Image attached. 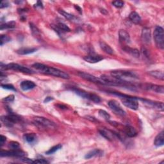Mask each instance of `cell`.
<instances>
[{
    "instance_id": "cell-1",
    "label": "cell",
    "mask_w": 164,
    "mask_h": 164,
    "mask_svg": "<svg viewBox=\"0 0 164 164\" xmlns=\"http://www.w3.org/2000/svg\"><path fill=\"white\" fill-rule=\"evenodd\" d=\"M32 67L35 69L39 71L42 73L53 76L55 77H58V78H61L65 80L70 78L69 75L67 73H65V72L61 71L59 69L55 68V67H48L44 64H42L41 63L33 64Z\"/></svg>"
},
{
    "instance_id": "cell-2",
    "label": "cell",
    "mask_w": 164,
    "mask_h": 164,
    "mask_svg": "<svg viewBox=\"0 0 164 164\" xmlns=\"http://www.w3.org/2000/svg\"><path fill=\"white\" fill-rule=\"evenodd\" d=\"M111 76L115 78L126 81L127 79H138V76L132 71L126 70H115L111 72Z\"/></svg>"
},
{
    "instance_id": "cell-3",
    "label": "cell",
    "mask_w": 164,
    "mask_h": 164,
    "mask_svg": "<svg viewBox=\"0 0 164 164\" xmlns=\"http://www.w3.org/2000/svg\"><path fill=\"white\" fill-rule=\"evenodd\" d=\"M1 69L2 70H8V69H11L14 71H16L21 72V73H25V74H33V72L28 67H24L23 65H19L18 64L16 63H11L8 64L7 65L3 64L2 62L1 63Z\"/></svg>"
},
{
    "instance_id": "cell-4",
    "label": "cell",
    "mask_w": 164,
    "mask_h": 164,
    "mask_svg": "<svg viewBox=\"0 0 164 164\" xmlns=\"http://www.w3.org/2000/svg\"><path fill=\"white\" fill-rule=\"evenodd\" d=\"M72 90H73L77 95L80 96V97L85 99H89L96 103H98L101 101V98L99 96L96 95V94L90 93H89V92H87L78 88H73Z\"/></svg>"
},
{
    "instance_id": "cell-5",
    "label": "cell",
    "mask_w": 164,
    "mask_h": 164,
    "mask_svg": "<svg viewBox=\"0 0 164 164\" xmlns=\"http://www.w3.org/2000/svg\"><path fill=\"white\" fill-rule=\"evenodd\" d=\"M154 40L156 46L163 50L164 48V31L162 27L156 26L153 33Z\"/></svg>"
},
{
    "instance_id": "cell-6",
    "label": "cell",
    "mask_w": 164,
    "mask_h": 164,
    "mask_svg": "<svg viewBox=\"0 0 164 164\" xmlns=\"http://www.w3.org/2000/svg\"><path fill=\"white\" fill-rule=\"evenodd\" d=\"M1 120L6 126L11 128L13 127L15 124L20 123L21 121V118L16 114L10 112L8 115L2 116Z\"/></svg>"
},
{
    "instance_id": "cell-7",
    "label": "cell",
    "mask_w": 164,
    "mask_h": 164,
    "mask_svg": "<svg viewBox=\"0 0 164 164\" xmlns=\"http://www.w3.org/2000/svg\"><path fill=\"white\" fill-rule=\"evenodd\" d=\"M122 98V103L127 108L133 110H137L138 108V103L137 100L138 98H136L132 96L123 94L120 96Z\"/></svg>"
},
{
    "instance_id": "cell-8",
    "label": "cell",
    "mask_w": 164,
    "mask_h": 164,
    "mask_svg": "<svg viewBox=\"0 0 164 164\" xmlns=\"http://www.w3.org/2000/svg\"><path fill=\"white\" fill-rule=\"evenodd\" d=\"M78 75L81 77V78H83L87 81H89L90 82H93V83L98 84L100 85H108V84L107 82L101 79L100 78H98L93 74H90L89 73H85V72H78Z\"/></svg>"
},
{
    "instance_id": "cell-9",
    "label": "cell",
    "mask_w": 164,
    "mask_h": 164,
    "mask_svg": "<svg viewBox=\"0 0 164 164\" xmlns=\"http://www.w3.org/2000/svg\"><path fill=\"white\" fill-rule=\"evenodd\" d=\"M108 105L109 107L112 111H114L115 114H116L120 116H124L126 115V112L120 107V104L115 100H110L108 101Z\"/></svg>"
},
{
    "instance_id": "cell-10",
    "label": "cell",
    "mask_w": 164,
    "mask_h": 164,
    "mask_svg": "<svg viewBox=\"0 0 164 164\" xmlns=\"http://www.w3.org/2000/svg\"><path fill=\"white\" fill-rule=\"evenodd\" d=\"M26 153L20 150V149H11L9 151L1 150L0 152V156H14V157H23L25 156Z\"/></svg>"
},
{
    "instance_id": "cell-11",
    "label": "cell",
    "mask_w": 164,
    "mask_h": 164,
    "mask_svg": "<svg viewBox=\"0 0 164 164\" xmlns=\"http://www.w3.org/2000/svg\"><path fill=\"white\" fill-rule=\"evenodd\" d=\"M99 132L103 137H105L106 139L108 140V141H113V140L115 138H119L120 139V137H119L118 134L105 128H100L99 129Z\"/></svg>"
},
{
    "instance_id": "cell-12",
    "label": "cell",
    "mask_w": 164,
    "mask_h": 164,
    "mask_svg": "<svg viewBox=\"0 0 164 164\" xmlns=\"http://www.w3.org/2000/svg\"><path fill=\"white\" fill-rule=\"evenodd\" d=\"M34 120L38 124L42 125V126L46 128H53L56 126L55 124L53 122L43 117H35L34 118Z\"/></svg>"
},
{
    "instance_id": "cell-13",
    "label": "cell",
    "mask_w": 164,
    "mask_h": 164,
    "mask_svg": "<svg viewBox=\"0 0 164 164\" xmlns=\"http://www.w3.org/2000/svg\"><path fill=\"white\" fill-rule=\"evenodd\" d=\"M143 88L146 90H149L155 92L156 93L163 94L164 93V87L163 85H158L154 84H146L143 85Z\"/></svg>"
},
{
    "instance_id": "cell-14",
    "label": "cell",
    "mask_w": 164,
    "mask_h": 164,
    "mask_svg": "<svg viewBox=\"0 0 164 164\" xmlns=\"http://www.w3.org/2000/svg\"><path fill=\"white\" fill-rule=\"evenodd\" d=\"M84 60L86 62H89V63L90 64H95V63H98V62L103 60V57L101 56V55H96V54H90L87 56H85L84 58Z\"/></svg>"
},
{
    "instance_id": "cell-15",
    "label": "cell",
    "mask_w": 164,
    "mask_h": 164,
    "mask_svg": "<svg viewBox=\"0 0 164 164\" xmlns=\"http://www.w3.org/2000/svg\"><path fill=\"white\" fill-rule=\"evenodd\" d=\"M141 99V101H142L144 103H146L147 105H148L149 106H150V107L156 108L159 110H163V103L162 102H156V101H153L151 100H147V99Z\"/></svg>"
},
{
    "instance_id": "cell-16",
    "label": "cell",
    "mask_w": 164,
    "mask_h": 164,
    "mask_svg": "<svg viewBox=\"0 0 164 164\" xmlns=\"http://www.w3.org/2000/svg\"><path fill=\"white\" fill-rule=\"evenodd\" d=\"M142 39L146 44H149L151 41V30L148 28H144L142 32Z\"/></svg>"
},
{
    "instance_id": "cell-17",
    "label": "cell",
    "mask_w": 164,
    "mask_h": 164,
    "mask_svg": "<svg viewBox=\"0 0 164 164\" xmlns=\"http://www.w3.org/2000/svg\"><path fill=\"white\" fill-rule=\"evenodd\" d=\"M119 40L121 42L128 44V43H129L130 41H131L129 34L124 30H120L119 32Z\"/></svg>"
},
{
    "instance_id": "cell-18",
    "label": "cell",
    "mask_w": 164,
    "mask_h": 164,
    "mask_svg": "<svg viewBox=\"0 0 164 164\" xmlns=\"http://www.w3.org/2000/svg\"><path fill=\"white\" fill-rule=\"evenodd\" d=\"M35 86L36 85L34 82H33L32 81H29V80L23 81L20 84L21 89L24 91L32 90L33 88H35Z\"/></svg>"
},
{
    "instance_id": "cell-19",
    "label": "cell",
    "mask_w": 164,
    "mask_h": 164,
    "mask_svg": "<svg viewBox=\"0 0 164 164\" xmlns=\"http://www.w3.org/2000/svg\"><path fill=\"white\" fill-rule=\"evenodd\" d=\"M36 51H37V49L34 47H22L17 51V53L21 55H25L33 53Z\"/></svg>"
},
{
    "instance_id": "cell-20",
    "label": "cell",
    "mask_w": 164,
    "mask_h": 164,
    "mask_svg": "<svg viewBox=\"0 0 164 164\" xmlns=\"http://www.w3.org/2000/svg\"><path fill=\"white\" fill-rule=\"evenodd\" d=\"M164 144V134L163 131H162L160 133L158 134L156 137L155 141H154V145L156 147H161Z\"/></svg>"
},
{
    "instance_id": "cell-21",
    "label": "cell",
    "mask_w": 164,
    "mask_h": 164,
    "mask_svg": "<svg viewBox=\"0 0 164 164\" xmlns=\"http://www.w3.org/2000/svg\"><path fill=\"white\" fill-rule=\"evenodd\" d=\"M99 46L101 49L105 53L109 55H113L114 54V50L108 44H107L104 41H100L99 42Z\"/></svg>"
},
{
    "instance_id": "cell-22",
    "label": "cell",
    "mask_w": 164,
    "mask_h": 164,
    "mask_svg": "<svg viewBox=\"0 0 164 164\" xmlns=\"http://www.w3.org/2000/svg\"><path fill=\"white\" fill-rule=\"evenodd\" d=\"M124 133L129 137H135L137 135V132L133 127L126 126L124 128Z\"/></svg>"
},
{
    "instance_id": "cell-23",
    "label": "cell",
    "mask_w": 164,
    "mask_h": 164,
    "mask_svg": "<svg viewBox=\"0 0 164 164\" xmlns=\"http://www.w3.org/2000/svg\"><path fill=\"white\" fill-rule=\"evenodd\" d=\"M129 20L134 24L138 25L141 21V17L139 16V14L136 12H132L129 16Z\"/></svg>"
},
{
    "instance_id": "cell-24",
    "label": "cell",
    "mask_w": 164,
    "mask_h": 164,
    "mask_svg": "<svg viewBox=\"0 0 164 164\" xmlns=\"http://www.w3.org/2000/svg\"><path fill=\"white\" fill-rule=\"evenodd\" d=\"M103 155V151H101L100 149H95L89 151L87 154H86L85 156V159H90L93 157L96 156H101Z\"/></svg>"
},
{
    "instance_id": "cell-25",
    "label": "cell",
    "mask_w": 164,
    "mask_h": 164,
    "mask_svg": "<svg viewBox=\"0 0 164 164\" xmlns=\"http://www.w3.org/2000/svg\"><path fill=\"white\" fill-rule=\"evenodd\" d=\"M123 50L124 51H126L128 53L129 55H131L132 56L135 58H139L140 57V52L138 50L135 49V48H131L129 47H125L123 48Z\"/></svg>"
},
{
    "instance_id": "cell-26",
    "label": "cell",
    "mask_w": 164,
    "mask_h": 164,
    "mask_svg": "<svg viewBox=\"0 0 164 164\" xmlns=\"http://www.w3.org/2000/svg\"><path fill=\"white\" fill-rule=\"evenodd\" d=\"M23 138L27 142L31 144L35 142L37 139V135L34 133H29L24 135Z\"/></svg>"
},
{
    "instance_id": "cell-27",
    "label": "cell",
    "mask_w": 164,
    "mask_h": 164,
    "mask_svg": "<svg viewBox=\"0 0 164 164\" xmlns=\"http://www.w3.org/2000/svg\"><path fill=\"white\" fill-rule=\"evenodd\" d=\"M149 75L152 76L154 78H155L156 79H159V80H163L164 78V75H163V73L161 71H158V70H156V71H149Z\"/></svg>"
},
{
    "instance_id": "cell-28",
    "label": "cell",
    "mask_w": 164,
    "mask_h": 164,
    "mask_svg": "<svg viewBox=\"0 0 164 164\" xmlns=\"http://www.w3.org/2000/svg\"><path fill=\"white\" fill-rule=\"evenodd\" d=\"M59 12L61 14L62 16H63L65 19H68V20L71 21H77V18L73 16L72 15V14H70L69 13H67L66 12H65L63 10H59Z\"/></svg>"
},
{
    "instance_id": "cell-29",
    "label": "cell",
    "mask_w": 164,
    "mask_h": 164,
    "mask_svg": "<svg viewBox=\"0 0 164 164\" xmlns=\"http://www.w3.org/2000/svg\"><path fill=\"white\" fill-rule=\"evenodd\" d=\"M16 23L15 21H10L8 23H5L3 24H2L0 29H1V30H6V29L13 28L16 26Z\"/></svg>"
},
{
    "instance_id": "cell-30",
    "label": "cell",
    "mask_w": 164,
    "mask_h": 164,
    "mask_svg": "<svg viewBox=\"0 0 164 164\" xmlns=\"http://www.w3.org/2000/svg\"><path fill=\"white\" fill-rule=\"evenodd\" d=\"M55 26L61 32H69L71 31V29L69 28V26L63 23H59Z\"/></svg>"
},
{
    "instance_id": "cell-31",
    "label": "cell",
    "mask_w": 164,
    "mask_h": 164,
    "mask_svg": "<svg viewBox=\"0 0 164 164\" xmlns=\"http://www.w3.org/2000/svg\"><path fill=\"white\" fill-rule=\"evenodd\" d=\"M62 147V146L61 145V144H57V145L50 148L49 150L46 152V154H47V155H51V154H53L57 151H59V149H60Z\"/></svg>"
},
{
    "instance_id": "cell-32",
    "label": "cell",
    "mask_w": 164,
    "mask_h": 164,
    "mask_svg": "<svg viewBox=\"0 0 164 164\" xmlns=\"http://www.w3.org/2000/svg\"><path fill=\"white\" fill-rule=\"evenodd\" d=\"M8 147L10 149H20V144L16 141H12L8 144Z\"/></svg>"
},
{
    "instance_id": "cell-33",
    "label": "cell",
    "mask_w": 164,
    "mask_h": 164,
    "mask_svg": "<svg viewBox=\"0 0 164 164\" xmlns=\"http://www.w3.org/2000/svg\"><path fill=\"white\" fill-rule=\"evenodd\" d=\"M30 29H31L33 35H34L35 37L40 35L39 30H38V29L34 25H33V24L30 23Z\"/></svg>"
},
{
    "instance_id": "cell-34",
    "label": "cell",
    "mask_w": 164,
    "mask_h": 164,
    "mask_svg": "<svg viewBox=\"0 0 164 164\" xmlns=\"http://www.w3.org/2000/svg\"><path fill=\"white\" fill-rule=\"evenodd\" d=\"M99 114L101 117H103L105 120H109L110 119V115L109 114H108L105 110H99Z\"/></svg>"
},
{
    "instance_id": "cell-35",
    "label": "cell",
    "mask_w": 164,
    "mask_h": 164,
    "mask_svg": "<svg viewBox=\"0 0 164 164\" xmlns=\"http://www.w3.org/2000/svg\"><path fill=\"white\" fill-rule=\"evenodd\" d=\"M11 37H9L8 36L5 35H1V41H0L1 43H0V45L3 46L4 44H5V43H7L9 41H11Z\"/></svg>"
},
{
    "instance_id": "cell-36",
    "label": "cell",
    "mask_w": 164,
    "mask_h": 164,
    "mask_svg": "<svg viewBox=\"0 0 164 164\" xmlns=\"http://www.w3.org/2000/svg\"><path fill=\"white\" fill-rule=\"evenodd\" d=\"M14 99H15V96L13 94H11L8 96L6 98H4L2 101L5 103H12L14 101Z\"/></svg>"
},
{
    "instance_id": "cell-37",
    "label": "cell",
    "mask_w": 164,
    "mask_h": 164,
    "mask_svg": "<svg viewBox=\"0 0 164 164\" xmlns=\"http://www.w3.org/2000/svg\"><path fill=\"white\" fill-rule=\"evenodd\" d=\"M2 87L5 89H7V90H11L13 91H16V88L14 87L11 85V84H2Z\"/></svg>"
},
{
    "instance_id": "cell-38",
    "label": "cell",
    "mask_w": 164,
    "mask_h": 164,
    "mask_svg": "<svg viewBox=\"0 0 164 164\" xmlns=\"http://www.w3.org/2000/svg\"><path fill=\"white\" fill-rule=\"evenodd\" d=\"M124 2L123 1H114L112 2V5L116 8H121L124 6Z\"/></svg>"
},
{
    "instance_id": "cell-39",
    "label": "cell",
    "mask_w": 164,
    "mask_h": 164,
    "mask_svg": "<svg viewBox=\"0 0 164 164\" xmlns=\"http://www.w3.org/2000/svg\"><path fill=\"white\" fill-rule=\"evenodd\" d=\"M47 160H44V159H37V160H35L33 161V163H39V164H44V163H48Z\"/></svg>"
},
{
    "instance_id": "cell-40",
    "label": "cell",
    "mask_w": 164,
    "mask_h": 164,
    "mask_svg": "<svg viewBox=\"0 0 164 164\" xmlns=\"http://www.w3.org/2000/svg\"><path fill=\"white\" fill-rule=\"evenodd\" d=\"M21 160L23 162L26 163H33V160H32V159H29L27 158H23V157H21Z\"/></svg>"
},
{
    "instance_id": "cell-41",
    "label": "cell",
    "mask_w": 164,
    "mask_h": 164,
    "mask_svg": "<svg viewBox=\"0 0 164 164\" xmlns=\"http://www.w3.org/2000/svg\"><path fill=\"white\" fill-rule=\"evenodd\" d=\"M9 6V3L7 1H3L0 5V8H3L5 7H8Z\"/></svg>"
},
{
    "instance_id": "cell-42",
    "label": "cell",
    "mask_w": 164,
    "mask_h": 164,
    "mask_svg": "<svg viewBox=\"0 0 164 164\" xmlns=\"http://www.w3.org/2000/svg\"><path fill=\"white\" fill-rule=\"evenodd\" d=\"M6 140H7V138L5 136L2 135L1 136H0V144H1V146H3L5 142H6Z\"/></svg>"
},
{
    "instance_id": "cell-43",
    "label": "cell",
    "mask_w": 164,
    "mask_h": 164,
    "mask_svg": "<svg viewBox=\"0 0 164 164\" xmlns=\"http://www.w3.org/2000/svg\"><path fill=\"white\" fill-rule=\"evenodd\" d=\"M35 7H40L41 8H43V5H42V2L38 1L37 3V4L35 5Z\"/></svg>"
},
{
    "instance_id": "cell-44",
    "label": "cell",
    "mask_w": 164,
    "mask_h": 164,
    "mask_svg": "<svg viewBox=\"0 0 164 164\" xmlns=\"http://www.w3.org/2000/svg\"><path fill=\"white\" fill-rule=\"evenodd\" d=\"M52 100H53V98L52 97H50V96H48V97H46V98H45V99L44 100V102L45 103H46L50 102V101H52Z\"/></svg>"
},
{
    "instance_id": "cell-45",
    "label": "cell",
    "mask_w": 164,
    "mask_h": 164,
    "mask_svg": "<svg viewBox=\"0 0 164 164\" xmlns=\"http://www.w3.org/2000/svg\"><path fill=\"white\" fill-rule=\"evenodd\" d=\"M86 117H87V119L90 120V121H93V122L96 121V119H95L94 117H91V116H87Z\"/></svg>"
},
{
    "instance_id": "cell-46",
    "label": "cell",
    "mask_w": 164,
    "mask_h": 164,
    "mask_svg": "<svg viewBox=\"0 0 164 164\" xmlns=\"http://www.w3.org/2000/svg\"><path fill=\"white\" fill-rule=\"evenodd\" d=\"M58 107H59L61 109H67V107L64 105H58Z\"/></svg>"
},
{
    "instance_id": "cell-47",
    "label": "cell",
    "mask_w": 164,
    "mask_h": 164,
    "mask_svg": "<svg viewBox=\"0 0 164 164\" xmlns=\"http://www.w3.org/2000/svg\"><path fill=\"white\" fill-rule=\"evenodd\" d=\"M74 7H75V8H76V10L78 9V12H80V13H81V8L80 7H79L78 5H77V6H76V5H75V6H74Z\"/></svg>"
}]
</instances>
